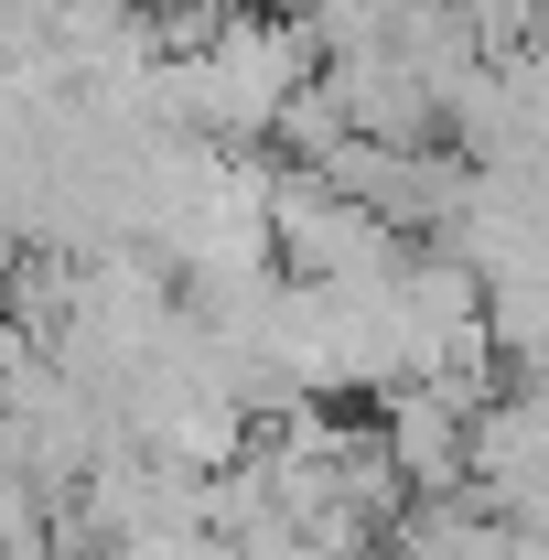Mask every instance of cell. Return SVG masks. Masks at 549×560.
Wrapping results in <instances>:
<instances>
[{
  "label": "cell",
  "mask_w": 549,
  "mask_h": 560,
  "mask_svg": "<svg viewBox=\"0 0 549 560\" xmlns=\"http://www.w3.org/2000/svg\"><path fill=\"white\" fill-rule=\"evenodd\" d=\"M377 431H388V464L410 495H475V410L399 388V399H377Z\"/></svg>",
  "instance_id": "1"
}]
</instances>
